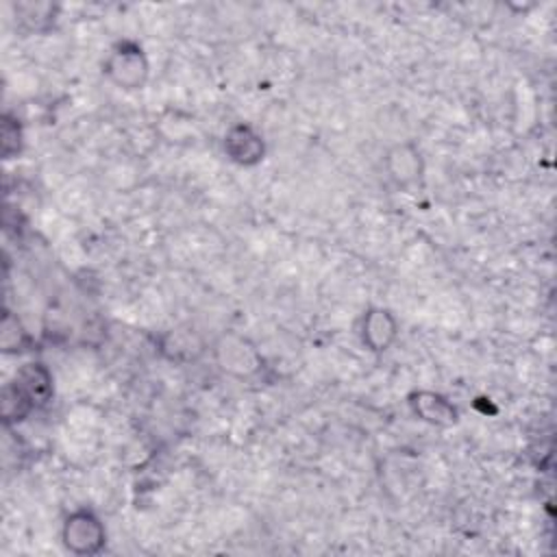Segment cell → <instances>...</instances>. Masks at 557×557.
I'll use <instances>...</instances> for the list:
<instances>
[{
  "label": "cell",
  "mask_w": 557,
  "mask_h": 557,
  "mask_svg": "<svg viewBox=\"0 0 557 557\" xmlns=\"http://www.w3.org/2000/svg\"><path fill=\"white\" fill-rule=\"evenodd\" d=\"M13 381L28 394L37 409L46 407L54 396V376L41 361H28L20 366Z\"/></svg>",
  "instance_id": "9c48e42d"
},
{
  "label": "cell",
  "mask_w": 557,
  "mask_h": 557,
  "mask_svg": "<svg viewBox=\"0 0 557 557\" xmlns=\"http://www.w3.org/2000/svg\"><path fill=\"white\" fill-rule=\"evenodd\" d=\"M407 407L413 418L437 429H450L461 418L457 405L435 389H411L407 394Z\"/></svg>",
  "instance_id": "ba28073f"
},
{
  "label": "cell",
  "mask_w": 557,
  "mask_h": 557,
  "mask_svg": "<svg viewBox=\"0 0 557 557\" xmlns=\"http://www.w3.org/2000/svg\"><path fill=\"white\" fill-rule=\"evenodd\" d=\"M0 409H2V424L4 426H13V424L24 422L37 407L33 405L28 394L15 381H9L2 387Z\"/></svg>",
  "instance_id": "8fae6325"
},
{
  "label": "cell",
  "mask_w": 557,
  "mask_h": 557,
  "mask_svg": "<svg viewBox=\"0 0 557 557\" xmlns=\"http://www.w3.org/2000/svg\"><path fill=\"white\" fill-rule=\"evenodd\" d=\"M28 346H30V335L24 329L22 320L11 309H4L0 318V350L4 355H20L28 350Z\"/></svg>",
  "instance_id": "7c38bea8"
},
{
  "label": "cell",
  "mask_w": 557,
  "mask_h": 557,
  "mask_svg": "<svg viewBox=\"0 0 557 557\" xmlns=\"http://www.w3.org/2000/svg\"><path fill=\"white\" fill-rule=\"evenodd\" d=\"M154 344L159 357L176 368L198 363L211 348V342H207V337L191 324H178L161 331Z\"/></svg>",
  "instance_id": "5b68a950"
},
{
  "label": "cell",
  "mask_w": 557,
  "mask_h": 557,
  "mask_svg": "<svg viewBox=\"0 0 557 557\" xmlns=\"http://www.w3.org/2000/svg\"><path fill=\"white\" fill-rule=\"evenodd\" d=\"M383 170L387 181L400 189V191H409L416 189L424 183V174H426V159L422 148L411 141V139H403L392 144L385 154H383Z\"/></svg>",
  "instance_id": "277c9868"
},
{
  "label": "cell",
  "mask_w": 557,
  "mask_h": 557,
  "mask_svg": "<svg viewBox=\"0 0 557 557\" xmlns=\"http://www.w3.org/2000/svg\"><path fill=\"white\" fill-rule=\"evenodd\" d=\"M102 76L122 91H139L150 78V59L139 41L120 39L115 41L104 61Z\"/></svg>",
  "instance_id": "7a4b0ae2"
},
{
  "label": "cell",
  "mask_w": 557,
  "mask_h": 557,
  "mask_svg": "<svg viewBox=\"0 0 557 557\" xmlns=\"http://www.w3.org/2000/svg\"><path fill=\"white\" fill-rule=\"evenodd\" d=\"M398 333H400V324L392 309H387L383 305H370L361 313L359 339L368 352H372L376 357L385 355L396 344Z\"/></svg>",
  "instance_id": "52a82bcc"
},
{
  "label": "cell",
  "mask_w": 557,
  "mask_h": 557,
  "mask_svg": "<svg viewBox=\"0 0 557 557\" xmlns=\"http://www.w3.org/2000/svg\"><path fill=\"white\" fill-rule=\"evenodd\" d=\"M59 537L63 548L76 557L100 555L109 542V533L102 518L89 507L72 509L61 522Z\"/></svg>",
  "instance_id": "3957f363"
},
{
  "label": "cell",
  "mask_w": 557,
  "mask_h": 557,
  "mask_svg": "<svg viewBox=\"0 0 557 557\" xmlns=\"http://www.w3.org/2000/svg\"><path fill=\"white\" fill-rule=\"evenodd\" d=\"M59 7L52 2H15L13 13L22 30L30 35H44L54 26Z\"/></svg>",
  "instance_id": "30bf717a"
},
{
  "label": "cell",
  "mask_w": 557,
  "mask_h": 557,
  "mask_svg": "<svg viewBox=\"0 0 557 557\" xmlns=\"http://www.w3.org/2000/svg\"><path fill=\"white\" fill-rule=\"evenodd\" d=\"M22 150H24L22 122L11 111H4L2 122H0V152H2V159H7V161L15 159V157L22 154Z\"/></svg>",
  "instance_id": "4fadbf2b"
},
{
  "label": "cell",
  "mask_w": 557,
  "mask_h": 557,
  "mask_svg": "<svg viewBox=\"0 0 557 557\" xmlns=\"http://www.w3.org/2000/svg\"><path fill=\"white\" fill-rule=\"evenodd\" d=\"M213 366L228 379L252 381L263 374L265 357L257 342L235 329H226L211 339L209 348Z\"/></svg>",
  "instance_id": "6da1fadb"
},
{
  "label": "cell",
  "mask_w": 557,
  "mask_h": 557,
  "mask_svg": "<svg viewBox=\"0 0 557 557\" xmlns=\"http://www.w3.org/2000/svg\"><path fill=\"white\" fill-rule=\"evenodd\" d=\"M222 148L226 159L239 168H257L268 152L263 133L250 122L231 124L224 133Z\"/></svg>",
  "instance_id": "8992f818"
}]
</instances>
